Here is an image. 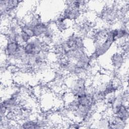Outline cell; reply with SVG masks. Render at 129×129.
Returning <instances> with one entry per match:
<instances>
[{"label": "cell", "mask_w": 129, "mask_h": 129, "mask_svg": "<svg viewBox=\"0 0 129 129\" xmlns=\"http://www.w3.org/2000/svg\"><path fill=\"white\" fill-rule=\"evenodd\" d=\"M22 128H41L38 121L33 120L25 121L21 124Z\"/></svg>", "instance_id": "3"}, {"label": "cell", "mask_w": 129, "mask_h": 129, "mask_svg": "<svg viewBox=\"0 0 129 129\" xmlns=\"http://www.w3.org/2000/svg\"><path fill=\"white\" fill-rule=\"evenodd\" d=\"M44 45L39 38H33L23 45V50L27 55H36L43 51Z\"/></svg>", "instance_id": "1"}, {"label": "cell", "mask_w": 129, "mask_h": 129, "mask_svg": "<svg viewBox=\"0 0 129 129\" xmlns=\"http://www.w3.org/2000/svg\"><path fill=\"white\" fill-rule=\"evenodd\" d=\"M21 1H1V15L4 13L7 14L15 10L19 5Z\"/></svg>", "instance_id": "2"}]
</instances>
